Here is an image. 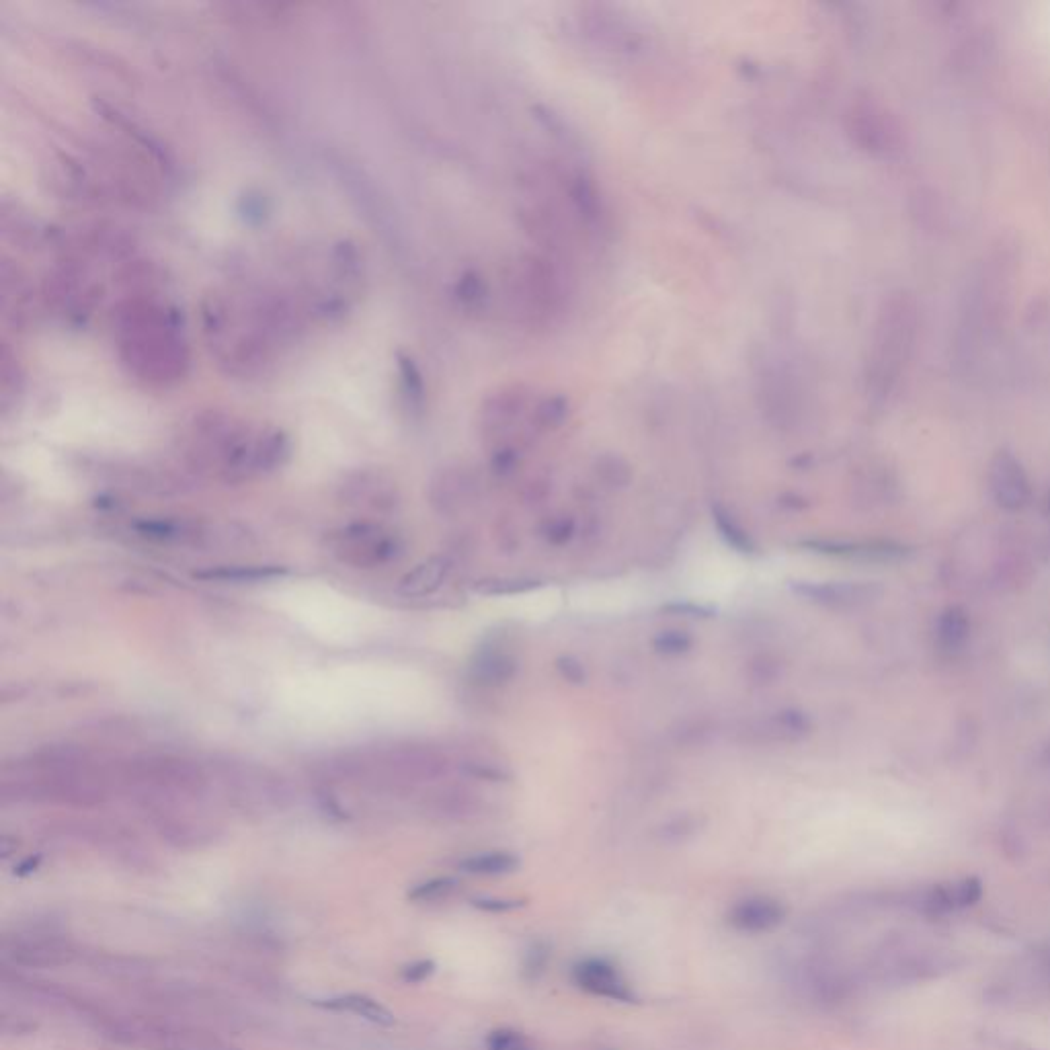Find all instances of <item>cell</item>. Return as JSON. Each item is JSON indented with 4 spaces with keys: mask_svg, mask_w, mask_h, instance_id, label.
Returning a JSON list of instances; mask_svg holds the SVG:
<instances>
[{
    "mask_svg": "<svg viewBox=\"0 0 1050 1050\" xmlns=\"http://www.w3.org/2000/svg\"><path fill=\"white\" fill-rule=\"evenodd\" d=\"M201 327L220 368L247 380L265 376L292 345L300 312L279 294L220 290L201 304Z\"/></svg>",
    "mask_w": 1050,
    "mask_h": 1050,
    "instance_id": "1",
    "label": "cell"
},
{
    "mask_svg": "<svg viewBox=\"0 0 1050 1050\" xmlns=\"http://www.w3.org/2000/svg\"><path fill=\"white\" fill-rule=\"evenodd\" d=\"M179 450L193 474L236 487L279 470L292 454V443L281 429L210 409L187 421Z\"/></svg>",
    "mask_w": 1050,
    "mask_h": 1050,
    "instance_id": "2",
    "label": "cell"
},
{
    "mask_svg": "<svg viewBox=\"0 0 1050 1050\" xmlns=\"http://www.w3.org/2000/svg\"><path fill=\"white\" fill-rule=\"evenodd\" d=\"M111 335L121 368L146 388L167 390L187 378L191 349L181 316L148 288L111 308Z\"/></svg>",
    "mask_w": 1050,
    "mask_h": 1050,
    "instance_id": "3",
    "label": "cell"
},
{
    "mask_svg": "<svg viewBox=\"0 0 1050 1050\" xmlns=\"http://www.w3.org/2000/svg\"><path fill=\"white\" fill-rule=\"evenodd\" d=\"M355 786L366 788H419L439 782L450 772V759L435 745L390 743L353 751Z\"/></svg>",
    "mask_w": 1050,
    "mask_h": 1050,
    "instance_id": "4",
    "label": "cell"
},
{
    "mask_svg": "<svg viewBox=\"0 0 1050 1050\" xmlns=\"http://www.w3.org/2000/svg\"><path fill=\"white\" fill-rule=\"evenodd\" d=\"M210 776L212 784H218L242 809H281L290 800L286 778L261 763L224 759L214 763Z\"/></svg>",
    "mask_w": 1050,
    "mask_h": 1050,
    "instance_id": "5",
    "label": "cell"
},
{
    "mask_svg": "<svg viewBox=\"0 0 1050 1050\" xmlns=\"http://www.w3.org/2000/svg\"><path fill=\"white\" fill-rule=\"evenodd\" d=\"M325 546L327 552L335 556L341 564L363 571L386 567V564L396 560L402 554V548H405L398 534L388 530L384 523L372 519L353 521L339 530L329 532L325 538Z\"/></svg>",
    "mask_w": 1050,
    "mask_h": 1050,
    "instance_id": "6",
    "label": "cell"
},
{
    "mask_svg": "<svg viewBox=\"0 0 1050 1050\" xmlns=\"http://www.w3.org/2000/svg\"><path fill=\"white\" fill-rule=\"evenodd\" d=\"M337 501L361 515H386L398 507L400 493L396 480L380 468H361L349 472L337 489Z\"/></svg>",
    "mask_w": 1050,
    "mask_h": 1050,
    "instance_id": "7",
    "label": "cell"
},
{
    "mask_svg": "<svg viewBox=\"0 0 1050 1050\" xmlns=\"http://www.w3.org/2000/svg\"><path fill=\"white\" fill-rule=\"evenodd\" d=\"M571 979L581 991L593 997L618 1001V1003L636 1001V993L632 985L628 983V979L624 977L620 968L608 958L591 956V958H583L575 962L571 968Z\"/></svg>",
    "mask_w": 1050,
    "mask_h": 1050,
    "instance_id": "8",
    "label": "cell"
},
{
    "mask_svg": "<svg viewBox=\"0 0 1050 1050\" xmlns=\"http://www.w3.org/2000/svg\"><path fill=\"white\" fill-rule=\"evenodd\" d=\"M478 499V482L464 468H446L429 482V503L441 517H458Z\"/></svg>",
    "mask_w": 1050,
    "mask_h": 1050,
    "instance_id": "9",
    "label": "cell"
},
{
    "mask_svg": "<svg viewBox=\"0 0 1050 1050\" xmlns=\"http://www.w3.org/2000/svg\"><path fill=\"white\" fill-rule=\"evenodd\" d=\"M989 489L999 507L1018 511L1030 501V480L1020 460L1009 452H997L989 466Z\"/></svg>",
    "mask_w": 1050,
    "mask_h": 1050,
    "instance_id": "10",
    "label": "cell"
},
{
    "mask_svg": "<svg viewBox=\"0 0 1050 1050\" xmlns=\"http://www.w3.org/2000/svg\"><path fill=\"white\" fill-rule=\"evenodd\" d=\"M786 915H788V909L780 899L755 895V897L737 901L731 907L729 915H726V921H729V925L735 932L755 936V934H767V932L776 930L778 925L784 923Z\"/></svg>",
    "mask_w": 1050,
    "mask_h": 1050,
    "instance_id": "11",
    "label": "cell"
},
{
    "mask_svg": "<svg viewBox=\"0 0 1050 1050\" xmlns=\"http://www.w3.org/2000/svg\"><path fill=\"white\" fill-rule=\"evenodd\" d=\"M470 677L482 688H503L519 671L515 655L499 642H484L470 659Z\"/></svg>",
    "mask_w": 1050,
    "mask_h": 1050,
    "instance_id": "12",
    "label": "cell"
},
{
    "mask_svg": "<svg viewBox=\"0 0 1050 1050\" xmlns=\"http://www.w3.org/2000/svg\"><path fill=\"white\" fill-rule=\"evenodd\" d=\"M813 731V722L804 712L796 708H784L755 720L749 726V735L757 743H798L809 737Z\"/></svg>",
    "mask_w": 1050,
    "mask_h": 1050,
    "instance_id": "13",
    "label": "cell"
},
{
    "mask_svg": "<svg viewBox=\"0 0 1050 1050\" xmlns=\"http://www.w3.org/2000/svg\"><path fill=\"white\" fill-rule=\"evenodd\" d=\"M29 284V277L19 269L11 267L9 261L3 265V312L5 320L15 322V327H27L35 316L37 298Z\"/></svg>",
    "mask_w": 1050,
    "mask_h": 1050,
    "instance_id": "14",
    "label": "cell"
},
{
    "mask_svg": "<svg viewBox=\"0 0 1050 1050\" xmlns=\"http://www.w3.org/2000/svg\"><path fill=\"white\" fill-rule=\"evenodd\" d=\"M452 571V560L448 556H431L423 560L413 571L398 581V593L409 599H421L433 595Z\"/></svg>",
    "mask_w": 1050,
    "mask_h": 1050,
    "instance_id": "15",
    "label": "cell"
},
{
    "mask_svg": "<svg viewBox=\"0 0 1050 1050\" xmlns=\"http://www.w3.org/2000/svg\"><path fill=\"white\" fill-rule=\"evenodd\" d=\"M792 591L802 599L827 605V608H845V605H856L868 595V587L856 583H819V581H796Z\"/></svg>",
    "mask_w": 1050,
    "mask_h": 1050,
    "instance_id": "16",
    "label": "cell"
},
{
    "mask_svg": "<svg viewBox=\"0 0 1050 1050\" xmlns=\"http://www.w3.org/2000/svg\"><path fill=\"white\" fill-rule=\"evenodd\" d=\"M312 1003L316 1007H322V1009H331V1012L355 1014V1016L368 1020L372 1024H378V1026H392L394 1024V1014L390 1012V1009L384 1007L378 999H374L370 995H363V993H347V995H339V997H331V999H316Z\"/></svg>",
    "mask_w": 1050,
    "mask_h": 1050,
    "instance_id": "17",
    "label": "cell"
},
{
    "mask_svg": "<svg viewBox=\"0 0 1050 1050\" xmlns=\"http://www.w3.org/2000/svg\"><path fill=\"white\" fill-rule=\"evenodd\" d=\"M979 899H981V882L975 878H966V880L936 888V891H932L930 897L925 899V907L932 909L934 913H942V911H954V909L968 907V905L977 903Z\"/></svg>",
    "mask_w": 1050,
    "mask_h": 1050,
    "instance_id": "18",
    "label": "cell"
},
{
    "mask_svg": "<svg viewBox=\"0 0 1050 1050\" xmlns=\"http://www.w3.org/2000/svg\"><path fill=\"white\" fill-rule=\"evenodd\" d=\"M288 575V569L275 567V564H267V567H222V569H210V571H199L193 577L201 581H220V583H261L271 581L277 577Z\"/></svg>",
    "mask_w": 1050,
    "mask_h": 1050,
    "instance_id": "19",
    "label": "cell"
},
{
    "mask_svg": "<svg viewBox=\"0 0 1050 1050\" xmlns=\"http://www.w3.org/2000/svg\"><path fill=\"white\" fill-rule=\"evenodd\" d=\"M519 858L511 852H482L464 858L458 868L472 876H507L519 870Z\"/></svg>",
    "mask_w": 1050,
    "mask_h": 1050,
    "instance_id": "20",
    "label": "cell"
},
{
    "mask_svg": "<svg viewBox=\"0 0 1050 1050\" xmlns=\"http://www.w3.org/2000/svg\"><path fill=\"white\" fill-rule=\"evenodd\" d=\"M712 521L716 525L720 538L726 544H729L735 552L755 554L757 546H755L753 538L749 536V532L739 523V519L729 509H726L722 503L712 505Z\"/></svg>",
    "mask_w": 1050,
    "mask_h": 1050,
    "instance_id": "21",
    "label": "cell"
},
{
    "mask_svg": "<svg viewBox=\"0 0 1050 1050\" xmlns=\"http://www.w3.org/2000/svg\"><path fill=\"white\" fill-rule=\"evenodd\" d=\"M968 632H971V622L960 608L946 610L938 620L936 636L944 651L962 649V644L968 640Z\"/></svg>",
    "mask_w": 1050,
    "mask_h": 1050,
    "instance_id": "22",
    "label": "cell"
},
{
    "mask_svg": "<svg viewBox=\"0 0 1050 1050\" xmlns=\"http://www.w3.org/2000/svg\"><path fill=\"white\" fill-rule=\"evenodd\" d=\"M431 802H433V809H437L439 813H446V815H472L478 811V806H480L478 794L464 790L460 786H450V788H443L435 792Z\"/></svg>",
    "mask_w": 1050,
    "mask_h": 1050,
    "instance_id": "23",
    "label": "cell"
},
{
    "mask_svg": "<svg viewBox=\"0 0 1050 1050\" xmlns=\"http://www.w3.org/2000/svg\"><path fill=\"white\" fill-rule=\"evenodd\" d=\"M458 886V880L454 876H437V878H429L425 882H419L415 884L411 891H409V899L411 901H437V899H443L448 897L450 893H454V888Z\"/></svg>",
    "mask_w": 1050,
    "mask_h": 1050,
    "instance_id": "24",
    "label": "cell"
},
{
    "mask_svg": "<svg viewBox=\"0 0 1050 1050\" xmlns=\"http://www.w3.org/2000/svg\"><path fill=\"white\" fill-rule=\"evenodd\" d=\"M694 646V638L683 630H663L653 638V649L659 655L679 657L685 655Z\"/></svg>",
    "mask_w": 1050,
    "mask_h": 1050,
    "instance_id": "25",
    "label": "cell"
},
{
    "mask_svg": "<svg viewBox=\"0 0 1050 1050\" xmlns=\"http://www.w3.org/2000/svg\"><path fill=\"white\" fill-rule=\"evenodd\" d=\"M540 587L538 581L532 579H487L476 585V591L482 595H517V593H528L532 589Z\"/></svg>",
    "mask_w": 1050,
    "mask_h": 1050,
    "instance_id": "26",
    "label": "cell"
},
{
    "mask_svg": "<svg viewBox=\"0 0 1050 1050\" xmlns=\"http://www.w3.org/2000/svg\"><path fill=\"white\" fill-rule=\"evenodd\" d=\"M552 958V948L544 942V940H536L530 944V948L525 950V956H523V975L528 977L530 981H536L544 975L546 966Z\"/></svg>",
    "mask_w": 1050,
    "mask_h": 1050,
    "instance_id": "27",
    "label": "cell"
},
{
    "mask_svg": "<svg viewBox=\"0 0 1050 1050\" xmlns=\"http://www.w3.org/2000/svg\"><path fill=\"white\" fill-rule=\"evenodd\" d=\"M462 770L466 776H472L476 780H487V782H511L513 774L505 770L499 763L491 761H466L462 763Z\"/></svg>",
    "mask_w": 1050,
    "mask_h": 1050,
    "instance_id": "28",
    "label": "cell"
},
{
    "mask_svg": "<svg viewBox=\"0 0 1050 1050\" xmlns=\"http://www.w3.org/2000/svg\"><path fill=\"white\" fill-rule=\"evenodd\" d=\"M487 1050H534L530 1040L513 1028H497L487 1038Z\"/></svg>",
    "mask_w": 1050,
    "mask_h": 1050,
    "instance_id": "29",
    "label": "cell"
},
{
    "mask_svg": "<svg viewBox=\"0 0 1050 1050\" xmlns=\"http://www.w3.org/2000/svg\"><path fill=\"white\" fill-rule=\"evenodd\" d=\"M747 675L753 685H772L780 677V663L772 657L761 655L747 665Z\"/></svg>",
    "mask_w": 1050,
    "mask_h": 1050,
    "instance_id": "30",
    "label": "cell"
},
{
    "mask_svg": "<svg viewBox=\"0 0 1050 1050\" xmlns=\"http://www.w3.org/2000/svg\"><path fill=\"white\" fill-rule=\"evenodd\" d=\"M575 519L569 517V515H560V517H554V519H548L546 525H544V538L554 544V546H562L571 542V538L575 536Z\"/></svg>",
    "mask_w": 1050,
    "mask_h": 1050,
    "instance_id": "31",
    "label": "cell"
},
{
    "mask_svg": "<svg viewBox=\"0 0 1050 1050\" xmlns=\"http://www.w3.org/2000/svg\"><path fill=\"white\" fill-rule=\"evenodd\" d=\"M554 667H556L558 675H560L564 681H569V683H573V685H583V683L587 681V671H585L583 663H581L579 659L571 657V655H562V657H558V659L554 661Z\"/></svg>",
    "mask_w": 1050,
    "mask_h": 1050,
    "instance_id": "32",
    "label": "cell"
},
{
    "mask_svg": "<svg viewBox=\"0 0 1050 1050\" xmlns=\"http://www.w3.org/2000/svg\"><path fill=\"white\" fill-rule=\"evenodd\" d=\"M667 614H673V616H683V618H700V620H708L712 618L716 612L712 608H708V605H702V603H694V601H671L667 603L663 608Z\"/></svg>",
    "mask_w": 1050,
    "mask_h": 1050,
    "instance_id": "33",
    "label": "cell"
},
{
    "mask_svg": "<svg viewBox=\"0 0 1050 1050\" xmlns=\"http://www.w3.org/2000/svg\"><path fill=\"white\" fill-rule=\"evenodd\" d=\"M435 968H437V964L431 958L415 960V962H411V964H407L405 968H402V981L411 983V985H419V983L427 981L435 973Z\"/></svg>",
    "mask_w": 1050,
    "mask_h": 1050,
    "instance_id": "34",
    "label": "cell"
},
{
    "mask_svg": "<svg viewBox=\"0 0 1050 1050\" xmlns=\"http://www.w3.org/2000/svg\"><path fill=\"white\" fill-rule=\"evenodd\" d=\"M472 905L478 907L480 911L505 913V911H513V909L521 907L523 901H517V899H497V897H480V899H474Z\"/></svg>",
    "mask_w": 1050,
    "mask_h": 1050,
    "instance_id": "35",
    "label": "cell"
},
{
    "mask_svg": "<svg viewBox=\"0 0 1050 1050\" xmlns=\"http://www.w3.org/2000/svg\"><path fill=\"white\" fill-rule=\"evenodd\" d=\"M39 862H42V858H39V856H35V858H33V856H31V858L23 860V862H21V864H19V866L15 868V874H19V876H27V874H31V872H35V870H37Z\"/></svg>",
    "mask_w": 1050,
    "mask_h": 1050,
    "instance_id": "36",
    "label": "cell"
},
{
    "mask_svg": "<svg viewBox=\"0 0 1050 1050\" xmlns=\"http://www.w3.org/2000/svg\"><path fill=\"white\" fill-rule=\"evenodd\" d=\"M1048 755H1050V747H1048Z\"/></svg>",
    "mask_w": 1050,
    "mask_h": 1050,
    "instance_id": "37",
    "label": "cell"
},
{
    "mask_svg": "<svg viewBox=\"0 0 1050 1050\" xmlns=\"http://www.w3.org/2000/svg\"><path fill=\"white\" fill-rule=\"evenodd\" d=\"M1048 507H1050V501H1048Z\"/></svg>",
    "mask_w": 1050,
    "mask_h": 1050,
    "instance_id": "38",
    "label": "cell"
}]
</instances>
